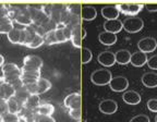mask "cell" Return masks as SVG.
<instances>
[{"label": "cell", "mask_w": 157, "mask_h": 122, "mask_svg": "<svg viewBox=\"0 0 157 122\" xmlns=\"http://www.w3.org/2000/svg\"><path fill=\"white\" fill-rule=\"evenodd\" d=\"M5 66V58H3L2 55H0V67Z\"/></svg>", "instance_id": "cell-47"}, {"label": "cell", "mask_w": 157, "mask_h": 122, "mask_svg": "<svg viewBox=\"0 0 157 122\" xmlns=\"http://www.w3.org/2000/svg\"><path fill=\"white\" fill-rule=\"evenodd\" d=\"M8 13H9V10H8V5L0 3V17L8 15Z\"/></svg>", "instance_id": "cell-43"}, {"label": "cell", "mask_w": 157, "mask_h": 122, "mask_svg": "<svg viewBox=\"0 0 157 122\" xmlns=\"http://www.w3.org/2000/svg\"><path fill=\"white\" fill-rule=\"evenodd\" d=\"M116 57V62L121 66H124V64H128L131 60V52L127 49H120L118 50L117 52L115 54Z\"/></svg>", "instance_id": "cell-19"}, {"label": "cell", "mask_w": 157, "mask_h": 122, "mask_svg": "<svg viewBox=\"0 0 157 122\" xmlns=\"http://www.w3.org/2000/svg\"><path fill=\"white\" fill-rule=\"evenodd\" d=\"M1 122H20V118L15 113H11L8 111L1 116Z\"/></svg>", "instance_id": "cell-34"}, {"label": "cell", "mask_w": 157, "mask_h": 122, "mask_svg": "<svg viewBox=\"0 0 157 122\" xmlns=\"http://www.w3.org/2000/svg\"><path fill=\"white\" fill-rule=\"evenodd\" d=\"M80 122H87V121H85V120H82V121H80Z\"/></svg>", "instance_id": "cell-49"}, {"label": "cell", "mask_w": 157, "mask_h": 122, "mask_svg": "<svg viewBox=\"0 0 157 122\" xmlns=\"http://www.w3.org/2000/svg\"><path fill=\"white\" fill-rule=\"evenodd\" d=\"M85 37H86V31H85V29H83V27H82V29H81V38L84 39Z\"/></svg>", "instance_id": "cell-46"}, {"label": "cell", "mask_w": 157, "mask_h": 122, "mask_svg": "<svg viewBox=\"0 0 157 122\" xmlns=\"http://www.w3.org/2000/svg\"><path fill=\"white\" fill-rule=\"evenodd\" d=\"M17 116H19L20 120H23L24 122H35L36 112L23 107V109L17 113Z\"/></svg>", "instance_id": "cell-24"}, {"label": "cell", "mask_w": 157, "mask_h": 122, "mask_svg": "<svg viewBox=\"0 0 157 122\" xmlns=\"http://www.w3.org/2000/svg\"><path fill=\"white\" fill-rule=\"evenodd\" d=\"M21 68L17 66L15 63H6L5 66L1 68V71H2V75H6V74L12 73V72H15V71H20Z\"/></svg>", "instance_id": "cell-32"}, {"label": "cell", "mask_w": 157, "mask_h": 122, "mask_svg": "<svg viewBox=\"0 0 157 122\" xmlns=\"http://www.w3.org/2000/svg\"><path fill=\"white\" fill-rule=\"evenodd\" d=\"M130 122H151L150 118L145 115H137L130 120Z\"/></svg>", "instance_id": "cell-39"}, {"label": "cell", "mask_w": 157, "mask_h": 122, "mask_svg": "<svg viewBox=\"0 0 157 122\" xmlns=\"http://www.w3.org/2000/svg\"><path fill=\"white\" fill-rule=\"evenodd\" d=\"M145 7L151 12H156L157 11V3H147V5H145Z\"/></svg>", "instance_id": "cell-45"}, {"label": "cell", "mask_w": 157, "mask_h": 122, "mask_svg": "<svg viewBox=\"0 0 157 122\" xmlns=\"http://www.w3.org/2000/svg\"><path fill=\"white\" fill-rule=\"evenodd\" d=\"M13 22L17 23V24H20V25H23V26H25V27H29L33 24V20L29 17V11L25 10V11H20V12L17 13V17L13 20Z\"/></svg>", "instance_id": "cell-11"}, {"label": "cell", "mask_w": 157, "mask_h": 122, "mask_svg": "<svg viewBox=\"0 0 157 122\" xmlns=\"http://www.w3.org/2000/svg\"><path fill=\"white\" fill-rule=\"evenodd\" d=\"M120 12L117 9L116 6H106L101 9V15L106 19V21L108 20H116L118 19Z\"/></svg>", "instance_id": "cell-14"}, {"label": "cell", "mask_w": 157, "mask_h": 122, "mask_svg": "<svg viewBox=\"0 0 157 122\" xmlns=\"http://www.w3.org/2000/svg\"><path fill=\"white\" fill-rule=\"evenodd\" d=\"M54 111H55V107L52 105V104H48V103L40 104V105L38 106V108L35 110L36 115L50 116V117H52V113H54Z\"/></svg>", "instance_id": "cell-23"}, {"label": "cell", "mask_w": 157, "mask_h": 122, "mask_svg": "<svg viewBox=\"0 0 157 122\" xmlns=\"http://www.w3.org/2000/svg\"><path fill=\"white\" fill-rule=\"evenodd\" d=\"M43 38H44V44H47V45L58 44V42H57V39H56V29L47 31Z\"/></svg>", "instance_id": "cell-28"}, {"label": "cell", "mask_w": 157, "mask_h": 122, "mask_svg": "<svg viewBox=\"0 0 157 122\" xmlns=\"http://www.w3.org/2000/svg\"><path fill=\"white\" fill-rule=\"evenodd\" d=\"M137 47L140 49V51L144 52V54L153 52L157 47V42L153 37H144L137 43Z\"/></svg>", "instance_id": "cell-6"}, {"label": "cell", "mask_w": 157, "mask_h": 122, "mask_svg": "<svg viewBox=\"0 0 157 122\" xmlns=\"http://www.w3.org/2000/svg\"><path fill=\"white\" fill-rule=\"evenodd\" d=\"M155 122H157V115H156V117H155Z\"/></svg>", "instance_id": "cell-48"}, {"label": "cell", "mask_w": 157, "mask_h": 122, "mask_svg": "<svg viewBox=\"0 0 157 122\" xmlns=\"http://www.w3.org/2000/svg\"><path fill=\"white\" fill-rule=\"evenodd\" d=\"M7 105H8V111L11 113H15V115H17L23 109V107H24L23 104L20 103L19 100L15 99L14 97H11L9 100H7Z\"/></svg>", "instance_id": "cell-21"}, {"label": "cell", "mask_w": 157, "mask_h": 122, "mask_svg": "<svg viewBox=\"0 0 157 122\" xmlns=\"http://www.w3.org/2000/svg\"><path fill=\"white\" fill-rule=\"evenodd\" d=\"M43 44H44V38H43V36H40V35H38L36 33V35L33 37L32 42L27 45V47H29V48L35 49V48H38V47H40Z\"/></svg>", "instance_id": "cell-31"}, {"label": "cell", "mask_w": 157, "mask_h": 122, "mask_svg": "<svg viewBox=\"0 0 157 122\" xmlns=\"http://www.w3.org/2000/svg\"><path fill=\"white\" fill-rule=\"evenodd\" d=\"M82 38H81V35L78 33V26L74 27L72 29V35H71V43L73 44L74 47L76 48H80L82 45Z\"/></svg>", "instance_id": "cell-29"}, {"label": "cell", "mask_w": 157, "mask_h": 122, "mask_svg": "<svg viewBox=\"0 0 157 122\" xmlns=\"http://www.w3.org/2000/svg\"><path fill=\"white\" fill-rule=\"evenodd\" d=\"M23 66L34 67V68H37L40 70L43 67V60L38 56L29 55V56L24 57V59H23Z\"/></svg>", "instance_id": "cell-18"}, {"label": "cell", "mask_w": 157, "mask_h": 122, "mask_svg": "<svg viewBox=\"0 0 157 122\" xmlns=\"http://www.w3.org/2000/svg\"><path fill=\"white\" fill-rule=\"evenodd\" d=\"M98 39L105 46H113L117 42V35L104 31V32H101V34L98 35Z\"/></svg>", "instance_id": "cell-17"}, {"label": "cell", "mask_w": 157, "mask_h": 122, "mask_svg": "<svg viewBox=\"0 0 157 122\" xmlns=\"http://www.w3.org/2000/svg\"><path fill=\"white\" fill-rule=\"evenodd\" d=\"M0 122H1V117H0Z\"/></svg>", "instance_id": "cell-50"}, {"label": "cell", "mask_w": 157, "mask_h": 122, "mask_svg": "<svg viewBox=\"0 0 157 122\" xmlns=\"http://www.w3.org/2000/svg\"><path fill=\"white\" fill-rule=\"evenodd\" d=\"M63 105L70 109H81V94L71 93L69 94L63 100Z\"/></svg>", "instance_id": "cell-7"}, {"label": "cell", "mask_w": 157, "mask_h": 122, "mask_svg": "<svg viewBox=\"0 0 157 122\" xmlns=\"http://www.w3.org/2000/svg\"><path fill=\"white\" fill-rule=\"evenodd\" d=\"M117 109L118 104L113 99H105L99 104V110H101V112L105 113V115H113L117 111Z\"/></svg>", "instance_id": "cell-8"}, {"label": "cell", "mask_w": 157, "mask_h": 122, "mask_svg": "<svg viewBox=\"0 0 157 122\" xmlns=\"http://www.w3.org/2000/svg\"><path fill=\"white\" fill-rule=\"evenodd\" d=\"M8 112V105L7 101L0 98V117L3 115V113Z\"/></svg>", "instance_id": "cell-42"}, {"label": "cell", "mask_w": 157, "mask_h": 122, "mask_svg": "<svg viewBox=\"0 0 157 122\" xmlns=\"http://www.w3.org/2000/svg\"><path fill=\"white\" fill-rule=\"evenodd\" d=\"M81 17L84 21H93L97 17V11L92 6H84L81 10Z\"/></svg>", "instance_id": "cell-20"}, {"label": "cell", "mask_w": 157, "mask_h": 122, "mask_svg": "<svg viewBox=\"0 0 157 122\" xmlns=\"http://www.w3.org/2000/svg\"><path fill=\"white\" fill-rule=\"evenodd\" d=\"M98 62L101 64V66L106 67H113L116 63V57L115 54L111 51H101V54L98 55L97 57Z\"/></svg>", "instance_id": "cell-9"}, {"label": "cell", "mask_w": 157, "mask_h": 122, "mask_svg": "<svg viewBox=\"0 0 157 122\" xmlns=\"http://www.w3.org/2000/svg\"><path fill=\"white\" fill-rule=\"evenodd\" d=\"M144 26L143 20L137 17H129L122 22V27L128 33H137Z\"/></svg>", "instance_id": "cell-3"}, {"label": "cell", "mask_w": 157, "mask_h": 122, "mask_svg": "<svg viewBox=\"0 0 157 122\" xmlns=\"http://www.w3.org/2000/svg\"><path fill=\"white\" fill-rule=\"evenodd\" d=\"M69 116L74 120H80L81 119V109H70Z\"/></svg>", "instance_id": "cell-41"}, {"label": "cell", "mask_w": 157, "mask_h": 122, "mask_svg": "<svg viewBox=\"0 0 157 122\" xmlns=\"http://www.w3.org/2000/svg\"><path fill=\"white\" fill-rule=\"evenodd\" d=\"M142 83L147 88L157 87V73L155 72H146L142 75Z\"/></svg>", "instance_id": "cell-12"}, {"label": "cell", "mask_w": 157, "mask_h": 122, "mask_svg": "<svg viewBox=\"0 0 157 122\" xmlns=\"http://www.w3.org/2000/svg\"><path fill=\"white\" fill-rule=\"evenodd\" d=\"M21 81H22L23 86H29V85H32V84L36 83L37 81H38V78H34V76L24 75V74H22V75H21Z\"/></svg>", "instance_id": "cell-35"}, {"label": "cell", "mask_w": 157, "mask_h": 122, "mask_svg": "<svg viewBox=\"0 0 157 122\" xmlns=\"http://www.w3.org/2000/svg\"><path fill=\"white\" fill-rule=\"evenodd\" d=\"M35 122H56V120L50 116H42V115H36L35 118Z\"/></svg>", "instance_id": "cell-37"}, {"label": "cell", "mask_w": 157, "mask_h": 122, "mask_svg": "<svg viewBox=\"0 0 157 122\" xmlns=\"http://www.w3.org/2000/svg\"><path fill=\"white\" fill-rule=\"evenodd\" d=\"M31 96V94L29 93V90H26V87L25 86H23L22 88H20V90H15L14 93V96L13 97L15 98V99H17L20 101V103H22L23 105H24V103L26 101L27 98Z\"/></svg>", "instance_id": "cell-26"}, {"label": "cell", "mask_w": 157, "mask_h": 122, "mask_svg": "<svg viewBox=\"0 0 157 122\" xmlns=\"http://www.w3.org/2000/svg\"><path fill=\"white\" fill-rule=\"evenodd\" d=\"M93 58V54L92 51L90 50L88 48H82V51H81V61L83 64L88 63L90 61L92 60Z\"/></svg>", "instance_id": "cell-33"}, {"label": "cell", "mask_w": 157, "mask_h": 122, "mask_svg": "<svg viewBox=\"0 0 157 122\" xmlns=\"http://www.w3.org/2000/svg\"><path fill=\"white\" fill-rule=\"evenodd\" d=\"M39 105H40V98H39V95H31L26 99V101H25L23 106H24V108H26V109L35 111V110L38 108Z\"/></svg>", "instance_id": "cell-22"}, {"label": "cell", "mask_w": 157, "mask_h": 122, "mask_svg": "<svg viewBox=\"0 0 157 122\" xmlns=\"http://www.w3.org/2000/svg\"><path fill=\"white\" fill-rule=\"evenodd\" d=\"M146 63L148 68H151L152 70H157V55H154L150 59H147Z\"/></svg>", "instance_id": "cell-38"}, {"label": "cell", "mask_w": 157, "mask_h": 122, "mask_svg": "<svg viewBox=\"0 0 157 122\" xmlns=\"http://www.w3.org/2000/svg\"><path fill=\"white\" fill-rule=\"evenodd\" d=\"M130 62H131V64H132V66L137 67V68L143 67L147 62L146 54H144V52H142V51L133 52V54H131Z\"/></svg>", "instance_id": "cell-15"}, {"label": "cell", "mask_w": 157, "mask_h": 122, "mask_svg": "<svg viewBox=\"0 0 157 122\" xmlns=\"http://www.w3.org/2000/svg\"><path fill=\"white\" fill-rule=\"evenodd\" d=\"M15 90L12 87L11 84L8 83H1L0 84V98L3 100H9L11 97L14 96Z\"/></svg>", "instance_id": "cell-16"}, {"label": "cell", "mask_w": 157, "mask_h": 122, "mask_svg": "<svg viewBox=\"0 0 157 122\" xmlns=\"http://www.w3.org/2000/svg\"><path fill=\"white\" fill-rule=\"evenodd\" d=\"M122 99L129 105H137L141 101V95L135 90H127L122 95Z\"/></svg>", "instance_id": "cell-13"}, {"label": "cell", "mask_w": 157, "mask_h": 122, "mask_svg": "<svg viewBox=\"0 0 157 122\" xmlns=\"http://www.w3.org/2000/svg\"><path fill=\"white\" fill-rule=\"evenodd\" d=\"M26 90H29V93L31 95H40V94H44L46 92H48L52 87V83L49 82L47 78H38L35 84H32L29 86H25Z\"/></svg>", "instance_id": "cell-2"}, {"label": "cell", "mask_w": 157, "mask_h": 122, "mask_svg": "<svg viewBox=\"0 0 157 122\" xmlns=\"http://www.w3.org/2000/svg\"><path fill=\"white\" fill-rule=\"evenodd\" d=\"M147 108L148 110H151L152 112H157V99L153 98V99H150L147 101Z\"/></svg>", "instance_id": "cell-40"}, {"label": "cell", "mask_w": 157, "mask_h": 122, "mask_svg": "<svg viewBox=\"0 0 157 122\" xmlns=\"http://www.w3.org/2000/svg\"><path fill=\"white\" fill-rule=\"evenodd\" d=\"M129 86V81L124 78V76H115V78H111L110 83H109V87L111 88V90L113 92H117V93H120L125 90Z\"/></svg>", "instance_id": "cell-5"}, {"label": "cell", "mask_w": 157, "mask_h": 122, "mask_svg": "<svg viewBox=\"0 0 157 122\" xmlns=\"http://www.w3.org/2000/svg\"><path fill=\"white\" fill-rule=\"evenodd\" d=\"M13 29V21H9V22L5 23V24L0 25V34H9Z\"/></svg>", "instance_id": "cell-36"}, {"label": "cell", "mask_w": 157, "mask_h": 122, "mask_svg": "<svg viewBox=\"0 0 157 122\" xmlns=\"http://www.w3.org/2000/svg\"><path fill=\"white\" fill-rule=\"evenodd\" d=\"M119 12L123 13L129 17H135L137 13L143 9L144 5H139V3H119L116 5Z\"/></svg>", "instance_id": "cell-4"}, {"label": "cell", "mask_w": 157, "mask_h": 122, "mask_svg": "<svg viewBox=\"0 0 157 122\" xmlns=\"http://www.w3.org/2000/svg\"><path fill=\"white\" fill-rule=\"evenodd\" d=\"M21 75H22V71H15V72H12V73L6 74V75H2L0 78V82L1 83H8L11 84L12 82H14L15 80H19L21 78Z\"/></svg>", "instance_id": "cell-25"}, {"label": "cell", "mask_w": 157, "mask_h": 122, "mask_svg": "<svg viewBox=\"0 0 157 122\" xmlns=\"http://www.w3.org/2000/svg\"><path fill=\"white\" fill-rule=\"evenodd\" d=\"M104 29L106 32L113 33V34H117L123 29L122 27V22L119 19L116 20H108L104 23Z\"/></svg>", "instance_id": "cell-10"}, {"label": "cell", "mask_w": 157, "mask_h": 122, "mask_svg": "<svg viewBox=\"0 0 157 122\" xmlns=\"http://www.w3.org/2000/svg\"><path fill=\"white\" fill-rule=\"evenodd\" d=\"M7 36H8V39H9L10 43H12V44H14V45H20L21 31H19V29H17L13 27V29L7 35Z\"/></svg>", "instance_id": "cell-30"}, {"label": "cell", "mask_w": 157, "mask_h": 122, "mask_svg": "<svg viewBox=\"0 0 157 122\" xmlns=\"http://www.w3.org/2000/svg\"><path fill=\"white\" fill-rule=\"evenodd\" d=\"M111 78H113L111 72L109 70H106V69H98V70H95L93 73L91 74L92 83L98 86H103V85L109 84Z\"/></svg>", "instance_id": "cell-1"}, {"label": "cell", "mask_w": 157, "mask_h": 122, "mask_svg": "<svg viewBox=\"0 0 157 122\" xmlns=\"http://www.w3.org/2000/svg\"><path fill=\"white\" fill-rule=\"evenodd\" d=\"M11 85H12V87L14 88L15 90H20V88L23 87V83H22V81H21V78H19V80H15L14 82H12V83H11Z\"/></svg>", "instance_id": "cell-44"}, {"label": "cell", "mask_w": 157, "mask_h": 122, "mask_svg": "<svg viewBox=\"0 0 157 122\" xmlns=\"http://www.w3.org/2000/svg\"><path fill=\"white\" fill-rule=\"evenodd\" d=\"M22 71V74L24 75H29V76H34V78H40V70L34 67H29V66H23L21 68Z\"/></svg>", "instance_id": "cell-27"}]
</instances>
